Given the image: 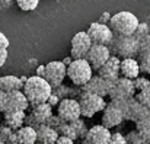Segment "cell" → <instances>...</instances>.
I'll list each match as a JSON object with an SVG mask.
<instances>
[{
  "mask_svg": "<svg viewBox=\"0 0 150 144\" xmlns=\"http://www.w3.org/2000/svg\"><path fill=\"white\" fill-rule=\"evenodd\" d=\"M136 130H137V131H146V130H150V115L136 122Z\"/></svg>",
  "mask_w": 150,
  "mask_h": 144,
  "instance_id": "836d02e7",
  "label": "cell"
},
{
  "mask_svg": "<svg viewBox=\"0 0 150 144\" xmlns=\"http://www.w3.org/2000/svg\"><path fill=\"white\" fill-rule=\"evenodd\" d=\"M112 55L118 58H130L139 54V40L134 35H115L112 42L108 45Z\"/></svg>",
  "mask_w": 150,
  "mask_h": 144,
  "instance_id": "3957f363",
  "label": "cell"
},
{
  "mask_svg": "<svg viewBox=\"0 0 150 144\" xmlns=\"http://www.w3.org/2000/svg\"><path fill=\"white\" fill-rule=\"evenodd\" d=\"M55 131H57L60 136L69 137V138H71V140L79 138V137H77V133H76V130H74V127H73V124H71V122H66V121H63V119H61L60 124L57 125Z\"/></svg>",
  "mask_w": 150,
  "mask_h": 144,
  "instance_id": "603a6c76",
  "label": "cell"
},
{
  "mask_svg": "<svg viewBox=\"0 0 150 144\" xmlns=\"http://www.w3.org/2000/svg\"><path fill=\"white\" fill-rule=\"evenodd\" d=\"M83 88V92H89V93H93V95H98V96H105L109 95L111 92V88H112V82L100 77V76H95L92 77Z\"/></svg>",
  "mask_w": 150,
  "mask_h": 144,
  "instance_id": "4fadbf2b",
  "label": "cell"
},
{
  "mask_svg": "<svg viewBox=\"0 0 150 144\" xmlns=\"http://www.w3.org/2000/svg\"><path fill=\"white\" fill-rule=\"evenodd\" d=\"M136 99L140 102V103H143L147 109L150 111V86L147 89H144V90H142V92H139L137 96H136Z\"/></svg>",
  "mask_w": 150,
  "mask_h": 144,
  "instance_id": "f1b7e54d",
  "label": "cell"
},
{
  "mask_svg": "<svg viewBox=\"0 0 150 144\" xmlns=\"http://www.w3.org/2000/svg\"><path fill=\"white\" fill-rule=\"evenodd\" d=\"M109 138H111L109 128H106L103 125H95V127L89 128L82 144H108Z\"/></svg>",
  "mask_w": 150,
  "mask_h": 144,
  "instance_id": "5bb4252c",
  "label": "cell"
},
{
  "mask_svg": "<svg viewBox=\"0 0 150 144\" xmlns=\"http://www.w3.org/2000/svg\"><path fill=\"white\" fill-rule=\"evenodd\" d=\"M147 35H149V25L147 23H139V26H137V29L134 32V37L140 41V40H143Z\"/></svg>",
  "mask_w": 150,
  "mask_h": 144,
  "instance_id": "4dcf8cb0",
  "label": "cell"
},
{
  "mask_svg": "<svg viewBox=\"0 0 150 144\" xmlns=\"http://www.w3.org/2000/svg\"><path fill=\"white\" fill-rule=\"evenodd\" d=\"M6 100H7V93L0 90V114H4L6 111Z\"/></svg>",
  "mask_w": 150,
  "mask_h": 144,
  "instance_id": "e575fe53",
  "label": "cell"
},
{
  "mask_svg": "<svg viewBox=\"0 0 150 144\" xmlns=\"http://www.w3.org/2000/svg\"><path fill=\"white\" fill-rule=\"evenodd\" d=\"M142 137L144 138V141L147 144H150V130H146V131H140Z\"/></svg>",
  "mask_w": 150,
  "mask_h": 144,
  "instance_id": "ab89813d",
  "label": "cell"
},
{
  "mask_svg": "<svg viewBox=\"0 0 150 144\" xmlns=\"http://www.w3.org/2000/svg\"><path fill=\"white\" fill-rule=\"evenodd\" d=\"M35 144H41V143H38V141H37V143H35Z\"/></svg>",
  "mask_w": 150,
  "mask_h": 144,
  "instance_id": "7bdbcfd3",
  "label": "cell"
},
{
  "mask_svg": "<svg viewBox=\"0 0 150 144\" xmlns=\"http://www.w3.org/2000/svg\"><path fill=\"white\" fill-rule=\"evenodd\" d=\"M29 106V100L22 90L10 92L7 93L6 100V111L4 112H18V111H26Z\"/></svg>",
  "mask_w": 150,
  "mask_h": 144,
  "instance_id": "9a60e30c",
  "label": "cell"
},
{
  "mask_svg": "<svg viewBox=\"0 0 150 144\" xmlns=\"http://www.w3.org/2000/svg\"><path fill=\"white\" fill-rule=\"evenodd\" d=\"M37 130V141L41 144H55L60 134L50 125H40Z\"/></svg>",
  "mask_w": 150,
  "mask_h": 144,
  "instance_id": "d6986e66",
  "label": "cell"
},
{
  "mask_svg": "<svg viewBox=\"0 0 150 144\" xmlns=\"http://www.w3.org/2000/svg\"><path fill=\"white\" fill-rule=\"evenodd\" d=\"M147 52H150V34L139 41V54H147Z\"/></svg>",
  "mask_w": 150,
  "mask_h": 144,
  "instance_id": "1f68e13d",
  "label": "cell"
},
{
  "mask_svg": "<svg viewBox=\"0 0 150 144\" xmlns=\"http://www.w3.org/2000/svg\"><path fill=\"white\" fill-rule=\"evenodd\" d=\"M0 19H1V18H0Z\"/></svg>",
  "mask_w": 150,
  "mask_h": 144,
  "instance_id": "ee69618b",
  "label": "cell"
},
{
  "mask_svg": "<svg viewBox=\"0 0 150 144\" xmlns=\"http://www.w3.org/2000/svg\"><path fill=\"white\" fill-rule=\"evenodd\" d=\"M134 88H136V90L137 92H142V90H144V89H147L150 86V80L149 79H146V77H136L134 80Z\"/></svg>",
  "mask_w": 150,
  "mask_h": 144,
  "instance_id": "f546056e",
  "label": "cell"
},
{
  "mask_svg": "<svg viewBox=\"0 0 150 144\" xmlns=\"http://www.w3.org/2000/svg\"><path fill=\"white\" fill-rule=\"evenodd\" d=\"M108 144H128V143H127V138L121 133H114V134H111V138H109Z\"/></svg>",
  "mask_w": 150,
  "mask_h": 144,
  "instance_id": "d6a6232c",
  "label": "cell"
},
{
  "mask_svg": "<svg viewBox=\"0 0 150 144\" xmlns=\"http://www.w3.org/2000/svg\"><path fill=\"white\" fill-rule=\"evenodd\" d=\"M120 66H121V60L115 55H111L109 60L100 67V70L98 71L100 77L109 80V82H115L120 77Z\"/></svg>",
  "mask_w": 150,
  "mask_h": 144,
  "instance_id": "e0dca14e",
  "label": "cell"
},
{
  "mask_svg": "<svg viewBox=\"0 0 150 144\" xmlns=\"http://www.w3.org/2000/svg\"><path fill=\"white\" fill-rule=\"evenodd\" d=\"M22 92L29 100L31 106H37L41 103H45L48 100V97L52 95V86L40 76H31L28 77L26 83L23 85Z\"/></svg>",
  "mask_w": 150,
  "mask_h": 144,
  "instance_id": "6da1fadb",
  "label": "cell"
},
{
  "mask_svg": "<svg viewBox=\"0 0 150 144\" xmlns=\"http://www.w3.org/2000/svg\"><path fill=\"white\" fill-rule=\"evenodd\" d=\"M44 74H45V64H44V66H38V67H37V71H35V76L44 77Z\"/></svg>",
  "mask_w": 150,
  "mask_h": 144,
  "instance_id": "f35d334b",
  "label": "cell"
},
{
  "mask_svg": "<svg viewBox=\"0 0 150 144\" xmlns=\"http://www.w3.org/2000/svg\"><path fill=\"white\" fill-rule=\"evenodd\" d=\"M67 77V66L63 61H50L45 64V74L44 79L52 88L63 85V80Z\"/></svg>",
  "mask_w": 150,
  "mask_h": 144,
  "instance_id": "8fae6325",
  "label": "cell"
},
{
  "mask_svg": "<svg viewBox=\"0 0 150 144\" xmlns=\"http://www.w3.org/2000/svg\"><path fill=\"white\" fill-rule=\"evenodd\" d=\"M111 18H112V16H111L108 12H105V13H102V16L99 18V20H98V22H99V23H105V25H109Z\"/></svg>",
  "mask_w": 150,
  "mask_h": 144,
  "instance_id": "8d00e7d4",
  "label": "cell"
},
{
  "mask_svg": "<svg viewBox=\"0 0 150 144\" xmlns=\"http://www.w3.org/2000/svg\"><path fill=\"white\" fill-rule=\"evenodd\" d=\"M16 3H18V6H19L21 10H23V12H32V10H35L38 7L40 0H16Z\"/></svg>",
  "mask_w": 150,
  "mask_h": 144,
  "instance_id": "d4e9b609",
  "label": "cell"
},
{
  "mask_svg": "<svg viewBox=\"0 0 150 144\" xmlns=\"http://www.w3.org/2000/svg\"><path fill=\"white\" fill-rule=\"evenodd\" d=\"M60 100H61V99H60L58 96H57V95H54V93H52V95H51L50 97H48V100H47V102L50 103L51 106H58Z\"/></svg>",
  "mask_w": 150,
  "mask_h": 144,
  "instance_id": "74e56055",
  "label": "cell"
},
{
  "mask_svg": "<svg viewBox=\"0 0 150 144\" xmlns=\"http://www.w3.org/2000/svg\"><path fill=\"white\" fill-rule=\"evenodd\" d=\"M111 51H109V47L108 45H99V44H93L88 55H86V60L89 61V64L92 66L93 71H99L100 67L109 60L111 57Z\"/></svg>",
  "mask_w": 150,
  "mask_h": 144,
  "instance_id": "7c38bea8",
  "label": "cell"
},
{
  "mask_svg": "<svg viewBox=\"0 0 150 144\" xmlns=\"http://www.w3.org/2000/svg\"><path fill=\"white\" fill-rule=\"evenodd\" d=\"M71 124H73V127H74V130H76V133H77V137H79V138H85L86 134H88V131H89V130L86 128L85 122L79 118V119L73 121Z\"/></svg>",
  "mask_w": 150,
  "mask_h": 144,
  "instance_id": "4316f807",
  "label": "cell"
},
{
  "mask_svg": "<svg viewBox=\"0 0 150 144\" xmlns=\"http://www.w3.org/2000/svg\"><path fill=\"white\" fill-rule=\"evenodd\" d=\"M88 35L91 37L93 44H99V45H109L114 40V32L109 28V25L99 23V22H93L89 25L88 28Z\"/></svg>",
  "mask_w": 150,
  "mask_h": 144,
  "instance_id": "9c48e42d",
  "label": "cell"
},
{
  "mask_svg": "<svg viewBox=\"0 0 150 144\" xmlns=\"http://www.w3.org/2000/svg\"><path fill=\"white\" fill-rule=\"evenodd\" d=\"M140 64H139V60L134 58V57H130V58H122L121 60V66H120V74L125 79H130V80H134L136 77L140 76Z\"/></svg>",
  "mask_w": 150,
  "mask_h": 144,
  "instance_id": "ac0fdd59",
  "label": "cell"
},
{
  "mask_svg": "<svg viewBox=\"0 0 150 144\" xmlns=\"http://www.w3.org/2000/svg\"><path fill=\"white\" fill-rule=\"evenodd\" d=\"M22 89H23V83L21 82V77L12 74H6L0 77V90H3L4 93L22 90Z\"/></svg>",
  "mask_w": 150,
  "mask_h": 144,
  "instance_id": "ffe728a7",
  "label": "cell"
},
{
  "mask_svg": "<svg viewBox=\"0 0 150 144\" xmlns=\"http://www.w3.org/2000/svg\"><path fill=\"white\" fill-rule=\"evenodd\" d=\"M18 144H35L37 143V130L31 125H23L16 131Z\"/></svg>",
  "mask_w": 150,
  "mask_h": 144,
  "instance_id": "7402d4cb",
  "label": "cell"
},
{
  "mask_svg": "<svg viewBox=\"0 0 150 144\" xmlns=\"http://www.w3.org/2000/svg\"><path fill=\"white\" fill-rule=\"evenodd\" d=\"M139 64H140V71L150 74V52L147 54H139Z\"/></svg>",
  "mask_w": 150,
  "mask_h": 144,
  "instance_id": "484cf974",
  "label": "cell"
},
{
  "mask_svg": "<svg viewBox=\"0 0 150 144\" xmlns=\"http://www.w3.org/2000/svg\"><path fill=\"white\" fill-rule=\"evenodd\" d=\"M149 115H150V111L143 103H140L137 99L131 97L128 100V106H127V112H125V119L133 121L136 124L137 121H140V119H143V118H146Z\"/></svg>",
  "mask_w": 150,
  "mask_h": 144,
  "instance_id": "2e32d148",
  "label": "cell"
},
{
  "mask_svg": "<svg viewBox=\"0 0 150 144\" xmlns=\"http://www.w3.org/2000/svg\"><path fill=\"white\" fill-rule=\"evenodd\" d=\"M26 80H28V76H22V77H21V82H22L23 85L26 83Z\"/></svg>",
  "mask_w": 150,
  "mask_h": 144,
  "instance_id": "b9f144b4",
  "label": "cell"
},
{
  "mask_svg": "<svg viewBox=\"0 0 150 144\" xmlns=\"http://www.w3.org/2000/svg\"><path fill=\"white\" fill-rule=\"evenodd\" d=\"M52 106H51L48 102L45 103H41V105H37V106H32V112L29 116H26V122L28 125L34 127V128H38L40 125H47L48 121L52 116Z\"/></svg>",
  "mask_w": 150,
  "mask_h": 144,
  "instance_id": "30bf717a",
  "label": "cell"
},
{
  "mask_svg": "<svg viewBox=\"0 0 150 144\" xmlns=\"http://www.w3.org/2000/svg\"><path fill=\"white\" fill-rule=\"evenodd\" d=\"M57 115L66 122H73V121L79 119L82 116L79 99H76V97L61 99L58 106H57Z\"/></svg>",
  "mask_w": 150,
  "mask_h": 144,
  "instance_id": "8992f818",
  "label": "cell"
},
{
  "mask_svg": "<svg viewBox=\"0 0 150 144\" xmlns=\"http://www.w3.org/2000/svg\"><path fill=\"white\" fill-rule=\"evenodd\" d=\"M136 92L137 90L134 88V82L121 76L112 83L111 92L108 96L111 97V100H127L134 97Z\"/></svg>",
  "mask_w": 150,
  "mask_h": 144,
  "instance_id": "52a82bcc",
  "label": "cell"
},
{
  "mask_svg": "<svg viewBox=\"0 0 150 144\" xmlns=\"http://www.w3.org/2000/svg\"><path fill=\"white\" fill-rule=\"evenodd\" d=\"M67 77L74 86H85L93 77V68L86 58H77L67 66Z\"/></svg>",
  "mask_w": 150,
  "mask_h": 144,
  "instance_id": "277c9868",
  "label": "cell"
},
{
  "mask_svg": "<svg viewBox=\"0 0 150 144\" xmlns=\"http://www.w3.org/2000/svg\"><path fill=\"white\" fill-rule=\"evenodd\" d=\"M93 45L91 37L88 35L86 31H80L77 34H74V37L71 38V47H70V55L73 57V60L77 58H86L88 52L91 47Z\"/></svg>",
  "mask_w": 150,
  "mask_h": 144,
  "instance_id": "ba28073f",
  "label": "cell"
},
{
  "mask_svg": "<svg viewBox=\"0 0 150 144\" xmlns=\"http://www.w3.org/2000/svg\"><path fill=\"white\" fill-rule=\"evenodd\" d=\"M55 144H74V140H71V138H69V137H64V136H60V137L57 138Z\"/></svg>",
  "mask_w": 150,
  "mask_h": 144,
  "instance_id": "d590c367",
  "label": "cell"
},
{
  "mask_svg": "<svg viewBox=\"0 0 150 144\" xmlns=\"http://www.w3.org/2000/svg\"><path fill=\"white\" fill-rule=\"evenodd\" d=\"M4 122L6 127H9L10 130H19L23 127V124L26 122V115L25 111H18V112H4Z\"/></svg>",
  "mask_w": 150,
  "mask_h": 144,
  "instance_id": "44dd1931",
  "label": "cell"
},
{
  "mask_svg": "<svg viewBox=\"0 0 150 144\" xmlns=\"http://www.w3.org/2000/svg\"><path fill=\"white\" fill-rule=\"evenodd\" d=\"M71 61H73V57H71V55H69V57H66V58L63 60V63H64L66 66H70V64H71Z\"/></svg>",
  "mask_w": 150,
  "mask_h": 144,
  "instance_id": "60d3db41",
  "label": "cell"
},
{
  "mask_svg": "<svg viewBox=\"0 0 150 144\" xmlns=\"http://www.w3.org/2000/svg\"><path fill=\"white\" fill-rule=\"evenodd\" d=\"M139 19L134 13L131 12H118L115 15H112L111 20H109V28L112 29V32L115 35H134L137 26H139Z\"/></svg>",
  "mask_w": 150,
  "mask_h": 144,
  "instance_id": "7a4b0ae2",
  "label": "cell"
},
{
  "mask_svg": "<svg viewBox=\"0 0 150 144\" xmlns=\"http://www.w3.org/2000/svg\"><path fill=\"white\" fill-rule=\"evenodd\" d=\"M79 103L82 109V116L85 118H92L96 112H100L106 108V100L102 96L83 92V90L80 92L79 96Z\"/></svg>",
  "mask_w": 150,
  "mask_h": 144,
  "instance_id": "5b68a950",
  "label": "cell"
},
{
  "mask_svg": "<svg viewBox=\"0 0 150 144\" xmlns=\"http://www.w3.org/2000/svg\"><path fill=\"white\" fill-rule=\"evenodd\" d=\"M127 143L128 144H147L144 141V138L142 137V134H140V131H131V133H128L127 134Z\"/></svg>",
  "mask_w": 150,
  "mask_h": 144,
  "instance_id": "83f0119b",
  "label": "cell"
},
{
  "mask_svg": "<svg viewBox=\"0 0 150 144\" xmlns=\"http://www.w3.org/2000/svg\"><path fill=\"white\" fill-rule=\"evenodd\" d=\"M7 48H9V40L3 32H0V67H3L7 60Z\"/></svg>",
  "mask_w": 150,
  "mask_h": 144,
  "instance_id": "cb8c5ba5",
  "label": "cell"
}]
</instances>
